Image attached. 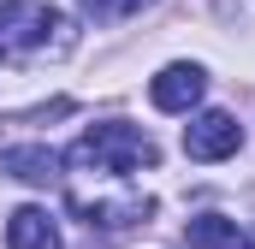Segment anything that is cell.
Listing matches in <instances>:
<instances>
[{
    "mask_svg": "<svg viewBox=\"0 0 255 249\" xmlns=\"http://www.w3.org/2000/svg\"><path fill=\"white\" fill-rule=\"evenodd\" d=\"M184 238H190V249H255V238L226 214H196L184 226Z\"/></svg>",
    "mask_w": 255,
    "mask_h": 249,
    "instance_id": "8",
    "label": "cell"
},
{
    "mask_svg": "<svg viewBox=\"0 0 255 249\" xmlns=\"http://www.w3.org/2000/svg\"><path fill=\"white\" fill-rule=\"evenodd\" d=\"M77 172H107V178H130V172H148L154 160H160V148H154V136L148 130H136L125 119H107V124H89L77 142H71V154H65Z\"/></svg>",
    "mask_w": 255,
    "mask_h": 249,
    "instance_id": "2",
    "label": "cell"
},
{
    "mask_svg": "<svg viewBox=\"0 0 255 249\" xmlns=\"http://www.w3.org/2000/svg\"><path fill=\"white\" fill-rule=\"evenodd\" d=\"M6 249H60V226L48 208H12L6 214Z\"/></svg>",
    "mask_w": 255,
    "mask_h": 249,
    "instance_id": "6",
    "label": "cell"
},
{
    "mask_svg": "<svg viewBox=\"0 0 255 249\" xmlns=\"http://www.w3.org/2000/svg\"><path fill=\"white\" fill-rule=\"evenodd\" d=\"M238 148H244V124L232 113H220V107H208V113H196L184 124V154L190 160H226Z\"/></svg>",
    "mask_w": 255,
    "mask_h": 249,
    "instance_id": "3",
    "label": "cell"
},
{
    "mask_svg": "<svg viewBox=\"0 0 255 249\" xmlns=\"http://www.w3.org/2000/svg\"><path fill=\"white\" fill-rule=\"evenodd\" d=\"M60 154L48 142H18V148H0V178H18V184H60Z\"/></svg>",
    "mask_w": 255,
    "mask_h": 249,
    "instance_id": "5",
    "label": "cell"
},
{
    "mask_svg": "<svg viewBox=\"0 0 255 249\" xmlns=\"http://www.w3.org/2000/svg\"><path fill=\"white\" fill-rule=\"evenodd\" d=\"M77 42L71 18L42 6V0H12L0 12V65H42V60H65Z\"/></svg>",
    "mask_w": 255,
    "mask_h": 249,
    "instance_id": "1",
    "label": "cell"
},
{
    "mask_svg": "<svg viewBox=\"0 0 255 249\" xmlns=\"http://www.w3.org/2000/svg\"><path fill=\"white\" fill-rule=\"evenodd\" d=\"M71 208H77L89 226H107V232L136 226V220H148V214H154V202H148V196H119V202H89V196H71Z\"/></svg>",
    "mask_w": 255,
    "mask_h": 249,
    "instance_id": "7",
    "label": "cell"
},
{
    "mask_svg": "<svg viewBox=\"0 0 255 249\" xmlns=\"http://www.w3.org/2000/svg\"><path fill=\"white\" fill-rule=\"evenodd\" d=\"M77 6H83L89 18H107V24H113V18H130V12H142V6H154V0H77Z\"/></svg>",
    "mask_w": 255,
    "mask_h": 249,
    "instance_id": "9",
    "label": "cell"
},
{
    "mask_svg": "<svg viewBox=\"0 0 255 249\" xmlns=\"http://www.w3.org/2000/svg\"><path fill=\"white\" fill-rule=\"evenodd\" d=\"M202 89H208V71L196 60H172L154 71V83H148V101L160 107V113H190L196 101H202Z\"/></svg>",
    "mask_w": 255,
    "mask_h": 249,
    "instance_id": "4",
    "label": "cell"
}]
</instances>
